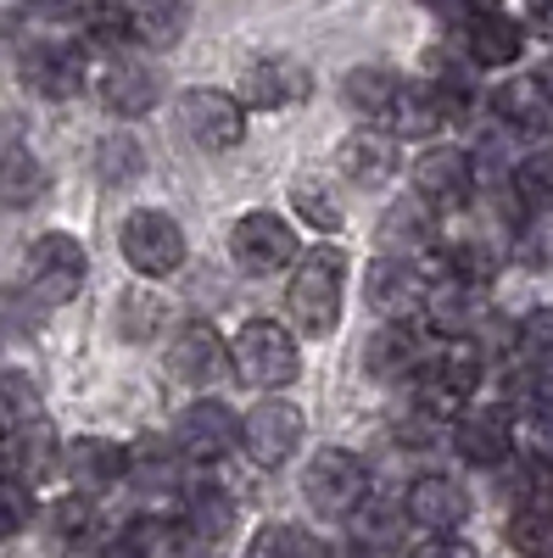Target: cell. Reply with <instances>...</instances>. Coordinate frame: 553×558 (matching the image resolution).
I'll use <instances>...</instances> for the list:
<instances>
[{"label":"cell","mask_w":553,"mask_h":558,"mask_svg":"<svg viewBox=\"0 0 553 558\" xmlns=\"http://www.w3.org/2000/svg\"><path fill=\"white\" fill-rule=\"evenodd\" d=\"M341 279H347V263L336 246H313L302 263H297V279L286 291V307L297 318L302 336H330L336 318H341Z\"/></svg>","instance_id":"cell-1"},{"label":"cell","mask_w":553,"mask_h":558,"mask_svg":"<svg viewBox=\"0 0 553 558\" xmlns=\"http://www.w3.org/2000/svg\"><path fill=\"white\" fill-rule=\"evenodd\" d=\"M229 368L257 386V391H280L297 380V341L286 324H268V318H252L247 330L229 341Z\"/></svg>","instance_id":"cell-2"},{"label":"cell","mask_w":553,"mask_h":558,"mask_svg":"<svg viewBox=\"0 0 553 558\" xmlns=\"http://www.w3.org/2000/svg\"><path fill=\"white\" fill-rule=\"evenodd\" d=\"M302 492H308V502H313V514L347 520L352 508L369 497V470H363V458H358V452H347V447H325V452H313V458H308Z\"/></svg>","instance_id":"cell-3"},{"label":"cell","mask_w":553,"mask_h":558,"mask_svg":"<svg viewBox=\"0 0 553 558\" xmlns=\"http://www.w3.org/2000/svg\"><path fill=\"white\" fill-rule=\"evenodd\" d=\"M84 246L73 235H39L28 246V263H23V291L39 302V307H57V302H73L79 286H84Z\"/></svg>","instance_id":"cell-4"},{"label":"cell","mask_w":553,"mask_h":558,"mask_svg":"<svg viewBox=\"0 0 553 558\" xmlns=\"http://www.w3.org/2000/svg\"><path fill=\"white\" fill-rule=\"evenodd\" d=\"M241 447V418L229 413L224 402H213V397H202V402H191L179 413V425H173V452L184 458V463H224L229 452Z\"/></svg>","instance_id":"cell-5"},{"label":"cell","mask_w":553,"mask_h":558,"mask_svg":"<svg viewBox=\"0 0 553 558\" xmlns=\"http://www.w3.org/2000/svg\"><path fill=\"white\" fill-rule=\"evenodd\" d=\"M123 257H129L134 274L163 279V274H173L184 263V229L168 213H152V207L146 213H129L123 218Z\"/></svg>","instance_id":"cell-6"},{"label":"cell","mask_w":553,"mask_h":558,"mask_svg":"<svg viewBox=\"0 0 553 558\" xmlns=\"http://www.w3.org/2000/svg\"><path fill=\"white\" fill-rule=\"evenodd\" d=\"M402 514L413 531L425 536H458L470 520V492L458 486L453 475H420L408 492H402Z\"/></svg>","instance_id":"cell-7"},{"label":"cell","mask_w":553,"mask_h":558,"mask_svg":"<svg viewBox=\"0 0 553 558\" xmlns=\"http://www.w3.org/2000/svg\"><path fill=\"white\" fill-rule=\"evenodd\" d=\"M453 452L470 470H503L515 458V418L503 408H465L453 418Z\"/></svg>","instance_id":"cell-8"},{"label":"cell","mask_w":553,"mask_h":558,"mask_svg":"<svg viewBox=\"0 0 553 558\" xmlns=\"http://www.w3.org/2000/svg\"><path fill=\"white\" fill-rule=\"evenodd\" d=\"M297 441H302V413L291 402H280V397L257 402L241 418V447H247L252 463H263V470H280V463L297 452Z\"/></svg>","instance_id":"cell-9"},{"label":"cell","mask_w":553,"mask_h":558,"mask_svg":"<svg viewBox=\"0 0 553 558\" xmlns=\"http://www.w3.org/2000/svg\"><path fill=\"white\" fill-rule=\"evenodd\" d=\"M179 123L202 151H229V146H241L247 107L236 96H224V89H191V96L179 101Z\"/></svg>","instance_id":"cell-10"},{"label":"cell","mask_w":553,"mask_h":558,"mask_svg":"<svg viewBox=\"0 0 553 558\" xmlns=\"http://www.w3.org/2000/svg\"><path fill=\"white\" fill-rule=\"evenodd\" d=\"M413 202H425L431 213H453L465 207L470 191H476V162L465 151H425L420 162H413Z\"/></svg>","instance_id":"cell-11"},{"label":"cell","mask_w":553,"mask_h":558,"mask_svg":"<svg viewBox=\"0 0 553 558\" xmlns=\"http://www.w3.org/2000/svg\"><path fill=\"white\" fill-rule=\"evenodd\" d=\"M229 246H236V263L252 268V274H280L291 257H297V235L286 218L274 213H247L236 223V235H229Z\"/></svg>","instance_id":"cell-12"},{"label":"cell","mask_w":553,"mask_h":558,"mask_svg":"<svg viewBox=\"0 0 553 558\" xmlns=\"http://www.w3.org/2000/svg\"><path fill=\"white\" fill-rule=\"evenodd\" d=\"M23 84L34 89V96H45V101L79 96V84H84V57H79V45H62V39L28 45V51H23Z\"/></svg>","instance_id":"cell-13"},{"label":"cell","mask_w":553,"mask_h":558,"mask_svg":"<svg viewBox=\"0 0 553 558\" xmlns=\"http://www.w3.org/2000/svg\"><path fill=\"white\" fill-rule=\"evenodd\" d=\"M62 470L73 481V492L96 497V492H112L118 481H129V447L107 441V436H79L68 452H62Z\"/></svg>","instance_id":"cell-14"},{"label":"cell","mask_w":553,"mask_h":558,"mask_svg":"<svg viewBox=\"0 0 553 558\" xmlns=\"http://www.w3.org/2000/svg\"><path fill=\"white\" fill-rule=\"evenodd\" d=\"M308 89H313V73H308L302 62H291V57H263V62H252L247 78H241V107L280 112V107L302 101Z\"/></svg>","instance_id":"cell-15"},{"label":"cell","mask_w":553,"mask_h":558,"mask_svg":"<svg viewBox=\"0 0 553 558\" xmlns=\"http://www.w3.org/2000/svg\"><path fill=\"white\" fill-rule=\"evenodd\" d=\"M425 336L420 330H408L402 318H386L375 336H369V347H363V363H369V375L375 380H413L425 368Z\"/></svg>","instance_id":"cell-16"},{"label":"cell","mask_w":553,"mask_h":558,"mask_svg":"<svg viewBox=\"0 0 553 558\" xmlns=\"http://www.w3.org/2000/svg\"><path fill=\"white\" fill-rule=\"evenodd\" d=\"M425 318L436 324V330L447 336V341H458V336H470L476 324H481V313H486V291L476 286V279H458V274H447V279H436V286H425Z\"/></svg>","instance_id":"cell-17"},{"label":"cell","mask_w":553,"mask_h":558,"mask_svg":"<svg viewBox=\"0 0 553 558\" xmlns=\"http://www.w3.org/2000/svg\"><path fill=\"white\" fill-rule=\"evenodd\" d=\"M168 363H173V375L184 386H213L229 368V347H224V336L213 330V324H184V330L173 336V347H168Z\"/></svg>","instance_id":"cell-18"},{"label":"cell","mask_w":553,"mask_h":558,"mask_svg":"<svg viewBox=\"0 0 553 558\" xmlns=\"http://www.w3.org/2000/svg\"><path fill=\"white\" fill-rule=\"evenodd\" d=\"M447 123V107L436 101V89L431 84H408L402 78V89L392 96V107H386V118H381V129L392 134V140H425V134H436Z\"/></svg>","instance_id":"cell-19"},{"label":"cell","mask_w":553,"mask_h":558,"mask_svg":"<svg viewBox=\"0 0 553 558\" xmlns=\"http://www.w3.org/2000/svg\"><path fill=\"white\" fill-rule=\"evenodd\" d=\"M101 101H107L112 112H123V118L152 112V101H157V73H152V62H141V57H112L107 73H101Z\"/></svg>","instance_id":"cell-20"},{"label":"cell","mask_w":553,"mask_h":558,"mask_svg":"<svg viewBox=\"0 0 553 558\" xmlns=\"http://www.w3.org/2000/svg\"><path fill=\"white\" fill-rule=\"evenodd\" d=\"M497 118H503V129L542 140V134H553V96L542 89V78H515L497 89Z\"/></svg>","instance_id":"cell-21"},{"label":"cell","mask_w":553,"mask_h":558,"mask_svg":"<svg viewBox=\"0 0 553 558\" xmlns=\"http://www.w3.org/2000/svg\"><path fill=\"white\" fill-rule=\"evenodd\" d=\"M369 302H375L386 318H402L425 302V279L420 268H413L408 257H386L375 263V274H369Z\"/></svg>","instance_id":"cell-22"},{"label":"cell","mask_w":553,"mask_h":558,"mask_svg":"<svg viewBox=\"0 0 553 558\" xmlns=\"http://www.w3.org/2000/svg\"><path fill=\"white\" fill-rule=\"evenodd\" d=\"M184 531H191V542L202 547H213V542H224L229 531H236V497L229 492H218V486H196V492H184V520H179Z\"/></svg>","instance_id":"cell-23"},{"label":"cell","mask_w":553,"mask_h":558,"mask_svg":"<svg viewBox=\"0 0 553 558\" xmlns=\"http://www.w3.org/2000/svg\"><path fill=\"white\" fill-rule=\"evenodd\" d=\"M96 531H101V520H96V502H89L84 492L57 497L51 514H45V536H51V547H62V553L96 547Z\"/></svg>","instance_id":"cell-24"},{"label":"cell","mask_w":553,"mask_h":558,"mask_svg":"<svg viewBox=\"0 0 553 558\" xmlns=\"http://www.w3.org/2000/svg\"><path fill=\"white\" fill-rule=\"evenodd\" d=\"M341 173L358 179V184H386L397 173V146H392V134L381 129H363L352 140H341Z\"/></svg>","instance_id":"cell-25"},{"label":"cell","mask_w":553,"mask_h":558,"mask_svg":"<svg viewBox=\"0 0 553 558\" xmlns=\"http://www.w3.org/2000/svg\"><path fill=\"white\" fill-rule=\"evenodd\" d=\"M553 408V375H548V363H515L509 375H503V413H520V425L526 418H537V413H548Z\"/></svg>","instance_id":"cell-26"},{"label":"cell","mask_w":553,"mask_h":558,"mask_svg":"<svg viewBox=\"0 0 553 558\" xmlns=\"http://www.w3.org/2000/svg\"><path fill=\"white\" fill-rule=\"evenodd\" d=\"M352 547H363V553H397V542H402V525H408V514L402 508H392V502H358L352 508Z\"/></svg>","instance_id":"cell-27"},{"label":"cell","mask_w":553,"mask_h":558,"mask_svg":"<svg viewBox=\"0 0 553 558\" xmlns=\"http://www.w3.org/2000/svg\"><path fill=\"white\" fill-rule=\"evenodd\" d=\"M123 23H129V39L141 45H173L184 34V0H129Z\"/></svg>","instance_id":"cell-28"},{"label":"cell","mask_w":553,"mask_h":558,"mask_svg":"<svg viewBox=\"0 0 553 558\" xmlns=\"http://www.w3.org/2000/svg\"><path fill=\"white\" fill-rule=\"evenodd\" d=\"M45 191V168L28 146H0V207H34Z\"/></svg>","instance_id":"cell-29"},{"label":"cell","mask_w":553,"mask_h":558,"mask_svg":"<svg viewBox=\"0 0 553 558\" xmlns=\"http://www.w3.org/2000/svg\"><path fill=\"white\" fill-rule=\"evenodd\" d=\"M51 470H57V436L45 430V418H28V425H17V436H12V475L39 481Z\"/></svg>","instance_id":"cell-30"},{"label":"cell","mask_w":553,"mask_h":558,"mask_svg":"<svg viewBox=\"0 0 553 558\" xmlns=\"http://www.w3.org/2000/svg\"><path fill=\"white\" fill-rule=\"evenodd\" d=\"M397 89H402V78L392 73V68H358V73H347V101L363 112V118H386V107H392V96H397Z\"/></svg>","instance_id":"cell-31"},{"label":"cell","mask_w":553,"mask_h":558,"mask_svg":"<svg viewBox=\"0 0 553 558\" xmlns=\"http://www.w3.org/2000/svg\"><path fill=\"white\" fill-rule=\"evenodd\" d=\"M247 558H325V542L302 525H263L252 536Z\"/></svg>","instance_id":"cell-32"},{"label":"cell","mask_w":553,"mask_h":558,"mask_svg":"<svg viewBox=\"0 0 553 558\" xmlns=\"http://www.w3.org/2000/svg\"><path fill=\"white\" fill-rule=\"evenodd\" d=\"M129 481L141 486V497H173L179 492V458L157 452V447H141V452H129Z\"/></svg>","instance_id":"cell-33"},{"label":"cell","mask_w":553,"mask_h":558,"mask_svg":"<svg viewBox=\"0 0 553 558\" xmlns=\"http://www.w3.org/2000/svg\"><path fill=\"white\" fill-rule=\"evenodd\" d=\"M129 547L141 553V558H191V531L173 525V520H141L129 531Z\"/></svg>","instance_id":"cell-34"},{"label":"cell","mask_w":553,"mask_h":558,"mask_svg":"<svg viewBox=\"0 0 553 558\" xmlns=\"http://www.w3.org/2000/svg\"><path fill=\"white\" fill-rule=\"evenodd\" d=\"M509 191L526 213H553V157H526L509 173Z\"/></svg>","instance_id":"cell-35"},{"label":"cell","mask_w":553,"mask_h":558,"mask_svg":"<svg viewBox=\"0 0 553 558\" xmlns=\"http://www.w3.org/2000/svg\"><path fill=\"white\" fill-rule=\"evenodd\" d=\"M431 207L425 202H402L392 218H386V246H392V257H408V246H420V241H431V218H425Z\"/></svg>","instance_id":"cell-36"},{"label":"cell","mask_w":553,"mask_h":558,"mask_svg":"<svg viewBox=\"0 0 553 558\" xmlns=\"http://www.w3.org/2000/svg\"><path fill=\"white\" fill-rule=\"evenodd\" d=\"M34 525V486L23 475H0V542Z\"/></svg>","instance_id":"cell-37"},{"label":"cell","mask_w":553,"mask_h":558,"mask_svg":"<svg viewBox=\"0 0 553 558\" xmlns=\"http://www.w3.org/2000/svg\"><path fill=\"white\" fill-rule=\"evenodd\" d=\"M515 341L531 363H553V307H537L515 324Z\"/></svg>","instance_id":"cell-38"},{"label":"cell","mask_w":553,"mask_h":558,"mask_svg":"<svg viewBox=\"0 0 553 558\" xmlns=\"http://www.w3.org/2000/svg\"><path fill=\"white\" fill-rule=\"evenodd\" d=\"M515 257L531 263V268L553 263V213H531V218H526V229L515 235Z\"/></svg>","instance_id":"cell-39"},{"label":"cell","mask_w":553,"mask_h":558,"mask_svg":"<svg viewBox=\"0 0 553 558\" xmlns=\"http://www.w3.org/2000/svg\"><path fill=\"white\" fill-rule=\"evenodd\" d=\"M492 268H497V257H492V246H486V241H458V246L447 252V274L476 279V286H486Z\"/></svg>","instance_id":"cell-40"},{"label":"cell","mask_w":553,"mask_h":558,"mask_svg":"<svg viewBox=\"0 0 553 558\" xmlns=\"http://www.w3.org/2000/svg\"><path fill=\"white\" fill-rule=\"evenodd\" d=\"M526 447H531V463H542V470H553V408L526 418Z\"/></svg>","instance_id":"cell-41"},{"label":"cell","mask_w":553,"mask_h":558,"mask_svg":"<svg viewBox=\"0 0 553 558\" xmlns=\"http://www.w3.org/2000/svg\"><path fill=\"white\" fill-rule=\"evenodd\" d=\"M134 168H141V157H134V140H101V173H107V179H129Z\"/></svg>","instance_id":"cell-42"},{"label":"cell","mask_w":553,"mask_h":558,"mask_svg":"<svg viewBox=\"0 0 553 558\" xmlns=\"http://www.w3.org/2000/svg\"><path fill=\"white\" fill-rule=\"evenodd\" d=\"M297 202H302V213L318 223V229H336L341 223V207H330L325 196H318V184H297V191H291Z\"/></svg>","instance_id":"cell-43"},{"label":"cell","mask_w":553,"mask_h":558,"mask_svg":"<svg viewBox=\"0 0 553 558\" xmlns=\"http://www.w3.org/2000/svg\"><path fill=\"white\" fill-rule=\"evenodd\" d=\"M408 558H476L458 536H425L420 547H408Z\"/></svg>","instance_id":"cell-44"},{"label":"cell","mask_w":553,"mask_h":558,"mask_svg":"<svg viewBox=\"0 0 553 558\" xmlns=\"http://www.w3.org/2000/svg\"><path fill=\"white\" fill-rule=\"evenodd\" d=\"M84 558H141V553H134V547H129V536H123V542H101V547H84Z\"/></svg>","instance_id":"cell-45"},{"label":"cell","mask_w":553,"mask_h":558,"mask_svg":"<svg viewBox=\"0 0 553 558\" xmlns=\"http://www.w3.org/2000/svg\"><path fill=\"white\" fill-rule=\"evenodd\" d=\"M542 89H548V96H553V57H548V68H542Z\"/></svg>","instance_id":"cell-46"},{"label":"cell","mask_w":553,"mask_h":558,"mask_svg":"<svg viewBox=\"0 0 553 558\" xmlns=\"http://www.w3.org/2000/svg\"><path fill=\"white\" fill-rule=\"evenodd\" d=\"M542 28H548V34H553V7H542Z\"/></svg>","instance_id":"cell-47"},{"label":"cell","mask_w":553,"mask_h":558,"mask_svg":"<svg viewBox=\"0 0 553 558\" xmlns=\"http://www.w3.org/2000/svg\"><path fill=\"white\" fill-rule=\"evenodd\" d=\"M0 441H7V413H0Z\"/></svg>","instance_id":"cell-48"},{"label":"cell","mask_w":553,"mask_h":558,"mask_svg":"<svg viewBox=\"0 0 553 558\" xmlns=\"http://www.w3.org/2000/svg\"><path fill=\"white\" fill-rule=\"evenodd\" d=\"M537 558H553V547H548V553H537Z\"/></svg>","instance_id":"cell-49"},{"label":"cell","mask_w":553,"mask_h":558,"mask_svg":"<svg viewBox=\"0 0 553 558\" xmlns=\"http://www.w3.org/2000/svg\"><path fill=\"white\" fill-rule=\"evenodd\" d=\"M431 7H442V0H431Z\"/></svg>","instance_id":"cell-50"}]
</instances>
